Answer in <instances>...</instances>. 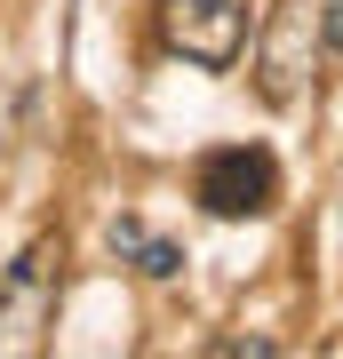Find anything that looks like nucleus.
<instances>
[{
	"label": "nucleus",
	"instance_id": "obj_1",
	"mask_svg": "<svg viewBox=\"0 0 343 359\" xmlns=\"http://www.w3.org/2000/svg\"><path fill=\"white\" fill-rule=\"evenodd\" d=\"M191 200L208 216L240 224V216H271L280 208V160L264 144H216L200 168H191Z\"/></svg>",
	"mask_w": 343,
	"mask_h": 359
},
{
	"label": "nucleus",
	"instance_id": "obj_2",
	"mask_svg": "<svg viewBox=\"0 0 343 359\" xmlns=\"http://www.w3.org/2000/svg\"><path fill=\"white\" fill-rule=\"evenodd\" d=\"M160 32L200 72H231L248 56V8L240 0H160Z\"/></svg>",
	"mask_w": 343,
	"mask_h": 359
},
{
	"label": "nucleus",
	"instance_id": "obj_3",
	"mask_svg": "<svg viewBox=\"0 0 343 359\" xmlns=\"http://www.w3.org/2000/svg\"><path fill=\"white\" fill-rule=\"evenodd\" d=\"M311 32H319V16H311V0H288L280 16H271V32H264V96L271 104H295L304 96V48H311Z\"/></svg>",
	"mask_w": 343,
	"mask_h": 359
},
{
	"label": "nucleus",
	"instance_id": "obj_4",
	"mask_svg": "<svg viewBox=\"0 0 343 359\" xmlns=\"http://www.w3.org/2000/svg\"><path fill=\"white\" fill-rule=\"evenodd\" d=\"M104 240H112V256H128L144 280H176V271H184V248H176V240H160V231H144L136 216H120Z\"/></svg>",
	"mask_w": 343,
	"mask_h": 359
},
{
	"label": "nucleus",
	"instance_id": "obj_5",
	"mask_svg": "<svg viewBox=\"0 0 343 359\" xmlns=\"http://www.w3.org/2000/svg\"><path fill=\"white\" fill-rule=\"evenodd\" d=\"M311 16H319V48L343 56V0H311Z\"/></svg>",
	"mask_w": 343,
	"mask_h": 359
}]
</instances>
